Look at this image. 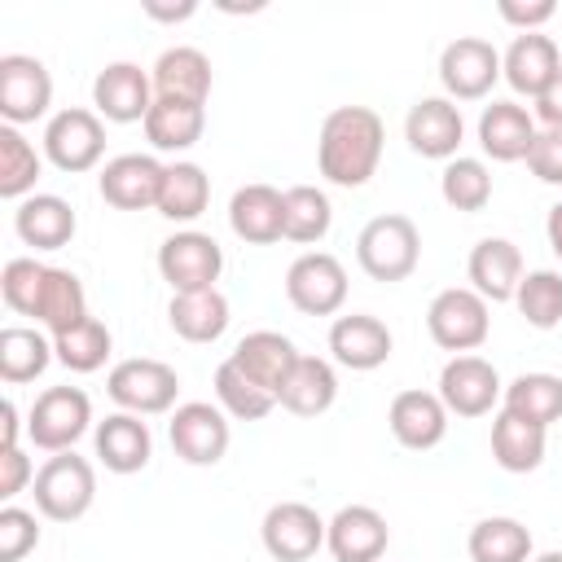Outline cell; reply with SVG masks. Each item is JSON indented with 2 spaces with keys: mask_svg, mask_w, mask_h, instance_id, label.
<instances>
[{
  "mask_svg": "<svg viewBox=\"0 0 562 562\" xmlns=\"http://www.w3.org/2000/svg\"><path fill=\"white\" fill-rule=\"evenodd\" d=\"M0 294L18 316H31L35 325H44L48 338L88 321V294L70 268H53L26 255L9 259L0 272Z\"/></svg>",
  "mask_w": 562,
  "mask_h": 562,
  "instance_id": "cell-1",
  "label": "cell"
},
{
  "mask_svg": "<svg viewBox=\"0 0 562 562\" xmlns=\"http://www.w3.org/2000/svg\"><path fill=\"white\" fill-rule=\"evenodd\" d=\"M382 140H386V127H382L378 110H369V105H338L321 123L316 167H321V176L329 184L360 189V184H369V176L382 162Z\"/></svg>",
  "mask_w": 562,
  "mask_h": 562,
  "instance_id": "cell-2",
  "label": "cell"
},
{
  "mask_svg": "<svg viewBox=\"0 0 562 562\" xmlns=\"http://www.w3.org/2000/svg\"><path fill=\"white\" fill-rule=\"evenodd\" d=\"M31 496H35V509L48 518V522H75L92 509L97 501V470L88 457H79L75 448L70 452H53L40 470H35V483H31Z\"/></svg>",
  "mask_w": 562,
  "mask_h": 562,
  "instance_id": "cell-3",
  "label": "cell"
},
{
  "mask_svg": "<svg viewBox=\"0 0 562 562\" xmlns=\"http://www.w3.org/2000/svg\"><path fill=\"white\" fill-rule=\"evenodd\" d=\"M422 259V233L408 215H373L356 237V263L373 281H404Z\"/></svg>",
  "mask_w": 562,
  "mask_h": 562,
  "instance_id": "cell-4",
  "label": "cell"
},
{
  "mask_svg": "<svg viewBox=\"0 0 562 562\" xmlns=\"http://www.w3.org/2000/svg\"><path fill=\"white\" fill-rule=\"evenodd\" d=\"M426 329L435 338V347L452 351V356H470L474 347L487 342L492 334V312H487V299H479L470 285H452V290H439L426 307Z\"/></svg>",
  "mask_w": 562,
  "mask_h": 562,
  "instance_id": "cell-5",
  "label": "cell"
},
{
  "mask_svg": "<svg viewBox=\"0 0 562 562\" xmlns=\"http://www.w3.org/2000/svg\"><path fill=\"white\" fill-rule=\"evenodd\" d=\"M92 426V400L79 386H48L26 413V439L40 452H70Z\"/></svg>",
  "mask_w": 562,
  "mask_h": 562,
  "instance_id": "cell-6",
  "label": "cell"
},
{
  "mask_svg": "<svg viewBox=\"0 0 562 562\" xmlns=\"http://www.w3.org/2000/svg\"><path fill=\"white\" fill-rule=\"evenodd\" d=\"M105 154V123L97 110L83 105H66L44 123V158L66 171V176H83L101 162Z\"/></svg>",
  "mask_w": 562,
  "mask_h": 562,
  "instance_id": "cell-7",
  "label": "cell"
},
{
  "mask_svg": "<svg viewBox=\"0 0 562 562\" xmlns=\"http://www.w3.org/2000/svg\"><path fill=\"white\" fill-rule=\"evenodd\" d=\"M158 272L171 285V294H193V290H215L224 272V250L211 233L180 228L158 246Z\"/></svg>",
  "mask_w": 562,
  "mask_h": 562,
  "instance_id": "cell-8",
  "label": "cell"
},
{
  "mask_svg": "<svg viewBox=\"0 0 562 562\" xmlns=\"http://www.w3.org/2000/svg\"><path fill=\"white\" fill-rule=\"evenodd\" d=\"M105 391L110 400L123 408V413H136V417H154V413H167L180 395V378L171 364L162 360H149V356H136V360H119L105 378Z\"/></svg>",
  "mask_w": 562,
  "mask_h": 562,
  "instance_id": "cell-9",
  "label": "cell"
},
{
  "mask_svg": "<svg viewBox=\"0 0 562 562\" xmlns=\"http://www.w3.org/2000/svg\"><path fill=\"white\" fill-rule=\"evenodd\" d=\"M285 299L303 316H334L347 303V268L329 250H307L285 268Z\"/></svg>",
  "mask_w": 562,
  "mask_h": 562,
  "instance_id": "cell-10",
  "label": "cell"
},
{
  "mask_svg": "<svg viewBox=\"0 0 562 562\" xmlns=\"http://www.w3.org/2000/svg\"><path fill=\"white\" fill-rule=\"evenodd\" d=\"M167 435H171V448L180 461L189 465H215L224 461L228 452V413L220 404H206V400H189V404H176L171 422H167Z\"/></svg>",
  "mask_w": 562,
  "mask_h": 562,
  "instance_id": "cell-11",
  "label": "cell"
},
{
  "mask_svg": "<svg viewBox=\"0 0 562 562\" xmlns=\"http://www.w3.org/2000/svg\"><path fill=\"white\" fill-rule=\"evenodd\" d=\"M53 105V75L40 57L4 53L0 57V119L9 127L44 119Z\"/></svg>",
  "mask_w": 562,
  "mask_h": 562,
  "instance_id": "cell-12",
  "label": "cell"
},
{
  "mask_svg": "<svg viewBox=\"0 0 562 562\" xmlns=\"http://www.w3.org/2000/svg\"><path fill=\"white\" fill-rule=\"evenodd\" d=\"M501 79V53L479 35H457L439 53V83L448 101H479Z\"/></svg>",
  "mask_w": 562,
  "mask_h": 562,
  "instance_id": "cell-13",
  "label": "cell"
},
{
  "mask_svg": "<svg viewBox=\"0 0 562 562\" xmlns=\"http://www.w3.org/2000/svg\"><path fill=\"white\" fill-rule=\"evenodd\" d=\"M501 395H505V382H501L496 364L474 356V351L470 356H452L439 369V400L457 417H483V413L496 408Z\"/></svg>",
  "mask_w": 562,
  "mask_h": 562,
  "instance_id": "cell-14",
  "label": "cell"
},
{
  "mask_svg": "<svg viewBox=\"0 0 562 562\" xmlns=\"http://www.w3.org/2000/svg\"><path fill=\"white\" fill-rule=\"evenodd\" d=\"M325 518L303 505V501H281L263 514L259 522V536H263V549L277 558V562H307L316 558V549L325 544Z\"/></svg>",
  "mask_w": 562,
  "mask_h": 562,
  "instance_id": "cell-15",
  "label": "cell"
},
{
  "mask_svg": "<svg viewBox=\"0 0 562 562\" xmlns=\"http://www.w3.org/2000/svg\"><path fill=\"white\" fill-rule=\"evenodd\" d=\"M92 105L105 123H145L154 105V79L136 61H110L92 79Z\"/></svg>",
  "mask_w": 562,
  "mask_h": 562,
  "instance_id": "cell-16",
  "label": "cell"
},
{
  "mask_svg": "<svg viewBox=\"0 0 562 562\" xmlns=\"http://www.w3.org/2000/svg\"><path fill=\"white\" fill-rule=\"evenodd\" d=\"M162 176H167V162H158L154 154H119L101 167L97 189L119 211H149L158 206Z\"/></svg>",
  "mask_w": 562,
  "mask_h": 562,
  "instance_id": "cell-17",
  "label": "cell"
},
{
  "mask_svg": "<svg viewBox=\"0 0 562 562\" xmlns=\"http://www.w3.org/2000/svg\"><path fill=\"white\" fill-rule=\"evenodd\" d=\"M391 527L373 505H342L325 527V549L334 562H382Z\"/></svg>",
  "mask_w": 562,
  "mask_h": 562,
  "instance_id": "cell-18",
  "label": "cell"
},
{
  "mask_svg": "<svg viewBox=\"0 0 562 562\" xmlns=\"http://www.w3.org/2000/svg\"><path fill=\"white\" fill-rule=\"evenodd\" d=\"M386 426H391V435H395L400 448L426 452V448L443 443V435H448V408H443L439 391H417V386H408V391H400V395L391 400Z\"/></svg>",
  "mask_w": 562,
  "mask_h": 562,
  "instance_id": "cell-19",
  "label": "cell"
},
{
  "mask_svg": "<svg viewBox=\"0 0 562 562\" xmlns=\"http://www.w3.org/2000/svg\"><path fill=\"white\" fill-rule=\"evenodd\" d=\"M562 75V57H558V44L540 31H522L514 35V44L501 53V79L518 92V97H540L553 79Z\"/></svg>",
  "mask_w": 562,
  "mask_h": 562,
  "instance_id": "cell-20",
  "label": "cell"
},
{
  "mask_svg": "<svg viewBox=\"0 0 562 562\" xmlns=\"http://www.w3.org/2000/svg\"><path fill=\"white\" fill-rule=\"evenodd\" d=\"M461 136H465V123H461L457 101L448 97H422L404 119V140L422 158H443V162L457 158Z\"/></svg>",
  "mask_w": 562,
  "mask_h": 562,
  "instance_id": "cell-21",
  "label": "cell"
},
{
  "mask_svg": "<svg viewBox=\"0 0 562 562\" xmlns=\"http://www.w3.org/2000/svg\"><path fill=\"white\" fill-rule=\"evenodd\" d=\"M391 347H395L391 329L378 316H369V312H351V316H338L329 325V351L351 373H369V369L386 364Z\"/></svg>",
  "mask_w": 562,
  "mask_h": 562,
  "instance_id": "cell-22",
  "label": "cell"
},
{
  "mask_svg": "<svg viewBox=\"0 0 562 562\" xmlns=\"http://www.w3.org/2000/svg\"><path fill=\"white\" fill-rule=\"evenodd\" d=\"M228 228L250 246H272L285 237V193L272 184H241L228 198Z\"/></svg>",
  "mask_w": 562,
  "mask_h": 562,
  "instance_id": "cell-23",
  "label": "cell"
},
{
  "mask_svg": "<svg viewBox=\"0 0 562 562\" xmlns=\"http://www.w3.org/2000/svg\"><path fill=\"white\" fill-rule=\"evenodd\" d=\"M92 448H97V461L110 470V474H136L149 465L154 457V435L149 426L136 417V413H110L105 422H97L92 430Z\"/></svg>",
  "mask_w": 562,
  "mask_h": 562,
  "instance_id": "cell-24",
  "label": "cell"
},
{
  "mask_svg": "<svg viewBox=\"0 0 562 562\" xmlns=\"http://www.w3.org/2000/svg\"><path fill=\"white\" fill-rule=\"evenodd\" d=\"M465 272H470V290L487 303H509L518 294V281H522V250L509 241V237H483L470 259H465Z\"/></svg>",
  "mask_w": 562,
  "mask_h": 562,
  "instance_id": "cell-25",
  "label": "cell"
},
{
  "mask_svg": "<svg viewBox=\"0 0 562 562\" xmlns=\"http://www.w3.org/2000/svg\"><path fill=\"white\" fill-rule=\"evenodd\" d=\"M536 140V119L518 101H492L479 114V145L492 162H518L531 154Z\"/></svg>",
  "mask_w": 562,
  "mask_h": 562,
  "instance_id": "cell-26",
  "label": "cell"
},
{
  "mask_svg": "<svg viewBox=\"0 0 562 562\" xmlns=\"http://www.w3.org/2000/svg\"><path fill=\"white\" fill-rule=\"evenodd\" d=\"M13 228L35 250H61L75 237L79 220H75V206L66 198H57V193H31V198L18 202Z\"/></svg>",
  "mask_w": 562,
  "mask_h": 562,
  "instance_id": "cell-27",
  "label": "cell"
},
{
  "mask_svg": "<svg viewBox=\"0 0 562 562\" xmlns=\"http://www.w3.org/2000/svg\"><path fill=\"white\" fill-rule=\"evenodd\" d=\"M299 347L285 338V334H277V329H255V334H246L237 347H233V364L246 373V378H255L263 391H281V382L290 378V369L299 364Z\"/></svg>",
  "mask_w": 562,
  "mask_h": 562,
  "instance_id": "cell-28",
  "label": "cell"
},
{
  "mask_svg": "<svg viewBox=\"0 0 562 562\" xmlns=\"http://www.w3.org/2000/svg\"><path fill=\"white\" fill-rule=\"evenodd\" d=\"M149 79H154V97H176V101L206 105V97H211V57L193 44H176V48L158 53Z\"/></svg>",
  "mask_w": 562,
  "mask_h": 562,
  "instance_id": "cell-29",
  "label": "cell"
},
{
  "mask_svg": "<svg viewBox=\"0 0 562 562\" xmlns=\"http://www.w3.org/2000/svg\"><path fill=\"white\" fill-rule=\"evenodd\" d=\"M206 132V105L198 101H176V97H154L145 114V140L158 154H184L202 140Z\"/></svg>",
  "mask_w": 562,
  "mask_h": 562,
  "instance_id": "cell-30",
  "label": "cell"
},
{
  "mask_svg": "<svg viewBox=\"0 0 562 562\" xmlns=\"http://www.w3.org/2000/svg\"><path fill=\"white\" fill-rule=\"evenodd\" d=\"M334 400H338V373L321 356H299V364L290 369V378L277 391V404L294 417H321V413H329Z\"/></svg>",
  "mask_w": 562,
  "mask_h": 562,
  "instance_id": "cell-31",
  "label": "cell"
},
{
  "mask_svg": "<svg viewBox=\"0 0 562 562\" xmlns=\"http://www.w3.org/2000/svg\"><path fill=\"white\" fill-rule=\"evenodd\" d=\"M549 430L544 426H536V422H522V417H514L509 408H501L496 417H492V461L501 465V470H509V474H531V470H540V461H544V439Z\"/></svg>",
  "mask_w": 562,
  "mask_h": 562,
  "instance_id": "cell-32",
  "label": "cell"
},
{
  "mask_svg": "<svg viewBox=\"0 0 562 562\" xmlns=\"http://www.w3.org/2000/svg\"><path fill=\"white\" fill-rule=\"evenodd\" d=\"M167 321L184 342H215L228 329V299L220 290H193V294H171Z\"/></svg>",
  "mask_w": 562,
  "mask_h": 562,
  "instance_id": "cell-33",
  "label": "cell"
},
{
  "mask_svg": "<svg viewBox=\"0 0 562 562\" xmlns=\"http://www.w3.org/2000/svg\"><path fill=\"white\" fill-rule=\"evenodd\" d=\"M211 202V180L198 162L180 158V162H167V176H162V193H158V215L171 220V224H189L206 211Z\"/></svg>",
  "mask_w": 562,
  "mask_h": 562,
  "instance_id": "cell-34",
  "label": "cell"
},
{
  "mask_svg": "<svg viewBox=\"0 0 562 562\" xmlns=\"http://www.w3.org/2000/svg\"><path fill=\"white\" fill-rule=\"evenodd\" d=\"M48 360H57L53 338H44L40 329H31V325H4L0 329V378L9 386L35 382L48 369Z\"/></svg>",
  "mask_w": 562,
  "mask_h": 562,
  "instance_id": "cell-35",
  "label": "cell"
},
{
  "mask_svg": "<svg viewBox=\"0 0 562 562\" xmlns=\"http://www.w3.org/2000/svg\"><path fill=\"white\" fill-rule=\"evenodd\" d=\"M501 408H509L514 417L536 422V426L549 430L553 422H562V378L558 373H518L505 386Z\"/></svg>",
  "mask_w": 562,
  "mask_h": 562,
  "instance_id": "cell-36",
  "label": "cell"
},
{
  "mask_svg": "<svg viewBox=\"0 0 562 562\" xmlns=\"http://www.w3.org/2000/svg\"><path fill=\"white\" fill-rule=\"evenodd\" d=\"M474 562H531V531L518 518H479L465 540Z\"/></svg>",
  "mask_w": 562,
  "mask_h": 562,
  "instance_id": "cell-37",
  "label": "cell"
},
{
  "mask_svg": "<svg viewBox=\"0 0 562 562\" xmlns=\"http://www.w3.org/2000/svg\"><path fill=\"white\" fill-rule=\"evenodd\" d=\"M40 171H44V158L35 154V145L18 127L0 123V198H9V202L31 198Z\"/></svg>",
  "mask_w": 562,
  "mask_h": 562,
  "instance_id": "cell-38",
  "label": "cell"
},
{
  "mask_svg": "<svg viewBox=\"0 0 562 562\" xmlns=\"http://www.w3.org/2000/svg\"><path fill=\"white\" fill-rule=\"evenodd\" d=\"M215 400L237 422H263L277 408V395L263 391L255 378H246L233 360H220V369H215Z\"/></svg>",
  "mask_w": 562,
  "mask_h": 562,
  "instance_id": "cell-39",
  "label": "cell"
},
{
  "mask_svg": "<svg viewBox=\"0 0 562 562\" xmlns=\"http://www.w3.org/2000/svg\"><path fill=\"white\" fill-rule=\"evenodd\" d=\"M439 193H443V202L452 211H465V215L483 211L492 202V171H487V162L483 158H461V154L448 158L443 176H439Z\"/></svg>",
  "mask_w": 562,
  "mask_h": 562,
  "instance_id": "cell-40",
  "label": "cell"
},
{
  "mask_svg": "<svg viewBox=\"0 0 562 562\" xmlns=\"http://www.w3.org/2000/svg\"><path fill=\"white\" fill-rule=\"evenodd\" d=\"M329 224H334V206H329L325 189H316V184L285 189V241L312 246L329 233Z\"/></svg>",
  "mask_w": 562,
  "mask_h": 562,
  "instance_id": "cell-41",
  "label": "cell"
},
{
  "mask_svg": "<svg viewBox=\"0 0 562 562\" xmlns=\"http://www.w3.org/2000/svg\"><path fill=\"white\" fill-rule=\"evenodd\" d=\"M110 347H114V338H110L105 321H97V316H88L83 325H75V329H66V334L53 338V356L70 373H97L110 360Z\"/></svg>",
  "mask_w": 562,
  "mask_h": 562,
  "instance_id": "cell-42",
  "label": "cell"
},
{
  "mask_svg": "<svg viewBox=\"0 0 562 562\" xmlns=\"http://www.w3.org/2000/svg\"><path fill=\"white\" fill-rule=\"evenodd\" d=\"M514 303H518V312H522V321H527L531 329H553V325H562V272H553V268L522 272Z\"/></svg>",
  "mask_w": 562,
  "mask_h": 562,
  "instance_id": "cell-43",
  "label": "cell"
},
{
  "mask_svg": "<svg viewBox=\"0 0 562 562\" xmlns=\"http://www.w3.org/2000/svg\"><path fill=\"white\" fill-rule=\"evenodd\" d=\"M35 544H40L35 514L22 509V505H4L0 509V562H22Z\"/></svg>",
  "mask_w": 562,
  "mask_h": 562,
  "instance_id": "cell-44",
  "label": "cell"
},
{
  "mask_svg": "<svg viewBox=\"0 0 562 562\" xmlns=\"http://www.w3.org/2000/svg\"><path fill=\"white\" fill-rule=\"evenodd\" d=\"M527 167H531L536 180H544V184H562V127H544V132H536L531 154H527Z\"/></svg>",
  "mask_w": 562,
  "mask_h": 562,
  "instance_id": "cell-45",
  "label": "cell"
},
{
  "mask_svg": "<svg viewBox=\"0 0 562 562\" xmlns=\"http://www.w3.org/2000/svg\"><path fill=\"white\" fill-rule=\"evenodd\" d=\"M496 13H501L509 26H518V35H522V31L544 26L558 9H553V0H501V4H496Z\"/></svg>",
  "mask_w": 562,
  "mask_h": 562,
  "instance_id": "cell-46",
  "label": "cell"
},
{
  "mask_svg": "<svg viewBox=\"0 0 562 562\" xmlns=\"http://www.w3.org/2000/svg\"><path fill=\"white\" fill-rule=\"evenodd\" d=\"M26 483H35L31 457L22 448H0V501H13Z\"/></svg>",
  "mask_w": 562,
  "mask_h": 562,
  "instance_id": "cell-47",
  "label": "cell"
},
{
  "mask_svg": "<svg viewBox=\"0 0 562 562\" xmlns=\"http://www.w3.org/2000/svg\"><path fill=\"white\" fill-rule=\"evenodd\" d=\"M536 114H540L544 127H562V75L536 97Z\"/></svg>",
  "mask_w": 562,
  "mask_h": 562,
  "instance_id": "cell-48",
  "label": "cell"
},
{
  "mask_svg": "<svg viewBox=\"0 0 562 562\" xmlns=\"http://www.w3.org/2000/svg\"><path fill=\"white\" fill-rule=\"evenodd\" d=\"M140 9L154 18V22H184V18H193L198 13V4L193 0H180V4H162V0H140Z\"/></svg>",
  "mask_w": 562,
  "mask_h": 562,
  "instance_id": "cell-49",
  "label": "cell"
},
{
  "mask_svg": "<svg viewBox=\"0 0 562 562\" xmlns=\"http://www.w3.org/2000/svg\"><path fill=\"white\" fill-rule=\"evenodd\" d=\"M18 435H22L18 404L13 400H0V448H18Z\"/></svg>",
  "mask_w": 562,
  "mask_h": 562,
  "instance_id": "cell-50",
  "label": "cell"
},
{
  "mask_svg": "<svg viewBox=\"0 0 562 562\" xmlns=\"http://www.w3.org/2000/svg\"><path fill=\"white\" fill-rule=\"evenodd\" d=\"M544 237H549L553 255L562 259V202H553V206H549V215H544Z\"/></svg>",
  "mask_w": 562,
  "mask_h": 562,
  "instance_id": "cell-51",
  "label": "cell"
},
{
  "mask_svg": "<svg viewBox=\"0 0 562 562\" xmlns=\"http://www.w3.org/2000/svg\"><path fill=\"white\" fill-rule=\"evenodd\" d=\"M531 562H562V549H549V553H536Z\"/></svg>",
  "mask_w": 562,
  "mask_h": 562,
  "instance_id": "cell-52",
  "label": "cell"
}]
</instances>
